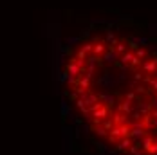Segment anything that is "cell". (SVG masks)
<instances>
[{"label":"cell","instance_id":"1","mask_svg":"<svg viewBox=\"0 0 157 155\" xmlns=\"http://www.w3.org/2000/svg\"><path fill=\"white\" fill-rule=\"evenodd\" d=\"M92 117H94V121H101V119H107L109 117V107H99L98 110L92 112Z\"/></svg>","mask_w":157,"mask_h":155},{"label":"cell","instance_id":"2","mask_svg":"<svg viewBox=\"0 0 157 155\" xmlns=\"http://www.w3.org/2000/svg\"><path fill=\"white\" fill-rule=\"evenodd\" d=\"M98 96H99V99H101L107 107H110V105H114V103H116V97H114L112 94H109V92H99Z\"/></svg>","mask_w":157,"mask_h":155},{"label":"cell","instance_id":"3","mask_svg":"<svg viewBox=\"0 0 157 155\" xmlns=\"http://www.w3.org/2000/svg\"><path fill=\"white\" fill-rule=\"evenodd\" d=\"M130 144H132V137H130V135H126V137H123V141L117 144V150H119V152H126Z\"/></svg>","mask_w":157,"mask_h":155},{"label":"cell","instance_id":"4","mask_svg":"<svg viewBox=\"0 0 157 155\" xmlns=\"http://www.w3.org/2000/svg\"><path fill=\"white\" fill-rule=\"evenodd\" d=\"M60 108H62V115H69V114H71V107H69V103H67L65 99H62Z\"/></svg>","mask_w":157,"mask_h":155}]
</instances>
